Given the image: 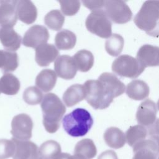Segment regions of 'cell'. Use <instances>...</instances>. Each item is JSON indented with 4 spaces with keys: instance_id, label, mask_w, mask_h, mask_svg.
<instances>
[{
    "instance_id": "obj_25",
    "label": "cell",
    "mask_w": 159,
    "mask_h": 159,
    "mask_svg": "<svg viewBox=\"0 0 159 159\" xmlns=\"http://www.w3.org/2000/svg\"><path fill=\"white\" fill-rule=\"evenodd\" d=\"M19 79L11 73H5L0 78V91L7 95H15L20 89Z\"/></svg>"
},
{
    "instance_id": "obj_4",
    "label": "cell",
    "mask_w": 159,
    "mask_h": 159,
    "mask_svg": "<svg viewBox=\"0 0 159 159\" xmlns=\"http://www.w3.org/2000/svg\"><path fill=\"white\" fill-rule=\"evenodd\" d=\"M159 1H146L135 15L134 22L138 28L147 34L158 35Z\"/></svg>"
},
{
    "instance_id": "obj_8",
    "label": "cell",
    "mask_w": 159,
    "mask_h": 159,
    "mask_svg": "<svg viewBox=\"0 0 159 159\" xmlns=\"http://www.w3.org/2000/svg\"><path fill=\"white\" fill-rule=\"evenodd\" d=\"M33 121L26 114L15 116L11 122V133L13 138L19 140H28L32 137Z\"/></svg>"
},
{
    "instance_id": "obj_13",
    "label": "cell",
    "mask_w": 159,
    "mask_h": 159,
    "mask_svg": "<svg viewBox=\"0 0 159 159\" xmlns=\"http://www.w3.org/2000/svg\"><path fill=\"white\" fill-rule=\"evenodd\" d=\"M11 140L16 146L14 159H42L39 153V148L35 143L29 140H19L14 138H12Z\"/></svg>"
},
{
    "instance_id": "obj_27",
    "label": "cell",
    "mask_w": 159,
    "mask_h": 159,
    "mask_svg": "<svg viewBox=\"0 0 159 159\" xmlns=\"http://www.w3.org/2000/svg\"><path fill=\"white\" fill-rule=\"evenodd\" d=\"M74 153L85 159H92L97 154V149L94 142L89 139H84L79 141L75 145Z\"/></svg>"
},
{
    "instance_id": "obj_36",
    "label": "cell",
    "mask_w": 159,
    "mask_h": 159,
    "mask_svg": "<svg viewBox=\"0 0 159 159\" xmlns=\"http://www.w3.org/2000/svg\"><path fill=\"white\" fill-rule=\"evenodd\" d=\"M98 159H118L116 153L111 150H108L101 153Z\"/></svg>"
},
{
    "instance_id": "obj_20",
    "label": "cell",
    "mask_w": 159,
    "mask_h": 159,
    "mask_svg": "<svg viewBox=\"0 0 159 159\" xmlns=\"http://www.w3.org/2000/svg\"><path fill=\"white\" fill-rule=\"evenodd\" d=\"M86 98L85 88L80 84L68 87L63 95V101L67 107H72Z\"/></svg>"
},
{
    "instance_id": "obj_5",
    "label": "cell",
    "mask_w": 159,
    "mask_h": 159,
    "mask_svg": "<svg viewBox=\"0 0 159 159\" xmlns=\"http://www.w3.org/2000/svg\"><path fill=\"white\" fill-rule=\"evenodd\" d=\"M85 25L88 31L101 38H109L112 35L111 22L102 9L92 11L86 19Z\"/></svg>"
},
{
    "instance_id": "obj_34",
    "label": "cell",
    "mask_w": 159,
    "mask_h": 159,
    "mask_svg": "<svg viewBox=\"0 0 159 159\" xmlns=\"http://www.w3.org/2000/svg\"><path fill=\"white\" fill-rule=\"evenodd\" d=\"M58 2L60 4L62 12L67 16L75 15L80 8L79 1H58Z\"/></svg>"
},
{
    "instance_id": "obj_39",
    "label": "cell",
    "mask_w": 159,
    "mask_h": 159,
    "mask_svg": "<svg viewBox=\"0 0 159 159\" xmlns=\"http://www.w3.org/2000/svg\"><path fill=\"white\" fill-rule=\"evenodd\" d=\"M0 93H1V91H0Z\"/></svg>"
},
{
    "instance_id": "obj_29",
    "label": "cell",
    "mask_w": 159,
    "mask_h": 159,
    "mask_svg": "<svg viewBox=\"0 0 159 159\" xmlns=\"http://www.w3.org/2000/svg\"><path fill=\"white\" fill-rule=\"evenodd\" d=\"M124 45L123 37L119 34H113L106 41L105 49L110 55L116 57L122 52Z\"/></svg>"
},
{
    "instance_id": "obj_32",
    "label": "cell",
    "mask_w": 159,
    "mask_h": 159,
    "mask_svg": "<svg viewBox=\"0 0 159 159\" xmlns=\"http://www.w3.org/2000/svg\"><path fill=\"white\" fill-rule=\"evenodd\" d=\"M23 99L29 105H36L42 101L43 94L37 87L30 86L24 91Z\"/></svg>"
},
{
    "instance_id": "obj_26",
    "label": "cell",
    "mask_w": 159,
    "mask_h": 159,
    "mask_svg": "<svg viewBox=\"0 0 159 159\" xmlns=\"http://www.w3.org/2000/svg\"><path fill=\"white\" fill-rule=\"evenodd\" d=\"M19 65L17 53L0 50V68L2 72L7 73L14 71Z\"/></svg>"
},
{
    "instance_id": "obj_22",
    "label": "cell",
    "mask_w": 159,
    "mask_h": 159,
    "mask_svg": "<svg viewBox=\"0 0 159 159\" xmlns=\"http://www.w3.org/2000/svg\"><path fill=\"white\" fill-rule=\"evenodd\" d=\"M106 143L114 149H119L124 147L125 143V134L119 128L111 127L106 129L104 134Z\"/></svg>"
},
{
    "instance_id": "obj_33",
    "label": "cell",
    "mask_w": 159,
    "mask_h": 159,
    "mask_svg": "<svg viewBox=\"0 0 159 159\" xmlns=\"http://www.w3.org/2000/svg\"><path fill=\"white\" fill-rule=\"evenodd\" d=\"M15 150V143L12 140L0 139V159L13 157Z\"/></svg>"
},
{
    "instance_id": "obj_10",
    "label": "cell",
    "mask_w": 159,
    "mask_h": 159,
    "mask_svg": "<svg viewBox=\"0 0 159 159\" xmlns=\"http://www.w3.org/2000/svg\"><path fill=\"white\" fill-rule=\"evenodd\" d=\"M157 106L151 99H146L138 107L136 113L137 122L143 127L152 125L157 119Z\"/></svg>"
},
{
    "instance_id": "obj_17",
    "label": "cell",
    "mask_w": 159,
    "mask_h": 159,
    "mask_svg": "<svg viewBox=\"0 0 159 159\" xmlns=\"http://www.w3.org/2000/svg\"><path fill=\"white\" fill-rule=\"evenodd\" d=\"M17 18L26 24L34 23L37 17V9L34 4L29 0L17 1L16 4Z\"/></svg>"
},
{
    "instance_id": "obj_2",
    "label": "cell",
    "mask_w": 159,
    "mask_h": 159,
    "mask_svg": "<svg viewBox=\"0 0 159 159\" xmlns=\"http://www.w3.org/2000/svg\"><path fill=\"white\" fill-rule=\"evenodd\" d=\"M43 112V124L50 134L56 132L60 127V121L66 112V107L55 94H45L41 104Z\"/></svg>"
},
{
    "instance_id": "obj_9",
    "label": "cell",
    "mask_w": 159,
    "mask_h": 159,
    "mask_svg": "<svg viewBox=\"0 0 159 159\" xmlns=\"http://www.w3.org/2000/svg\"><path fill=\"white\" fill-rule=\"evenodd\" d=\"M47 29L40 25H34L30 27L24 34L22 39L24 46L36 48L39 45L46 43L49 39Z\"/></svg>"
},
{
    "instance_id": "obj_31",
    "label": "cell",
    "mask_w": 159,
    "mask_h": 159,
    "mask_svg": "<svg viewBox=\"0 0 159 159\" xmlns=\"http://www.w3.org/2000/svg\"><path fill=\"white\" fill-rule=\"evenodd\" d=\"M44 22L50 29L59 30L63 25L65 17L59 10H52L45 15Z\"/></svg>"
},
{
    "instance_id": "obj_11",
    "label": "cell",
    "mask_w": 159,
    "mask_h": 159,
    "mask_svg": "<svg viewBox=\"0 0 159 159\" xmlns=\"http://www.w3.org/2000/svg\"><path fill=\"white\" fill-rule=\"evenodd\" d=\"M132 159H158V142L154 139L142 140L133 147Z\"/></svg>"
},
{
    "instance_id": "obj_24",
    "label": "cell",
    "mask_w": 159,
    "mask_h": 159,
    "mask_svg": "<svg viewBox=\"0 0 159 159\" xmlns=\"http://www.w3.org/2000/svg\"><path fill=\"white\" fill-rule=\"evenodd\" d=\"M72 58L77 70L81 72L88 71L93 66V55L91 52L87 50L78 51Z\"/></svg>"
},
{
    "instance_id": "obj_14",
    "label": "cell",
    "mask_w": 159,
    "mask_h": 159,
    "mask_svg": "<svg viewBox=\"0 0 159 159\" xmlns=\"http://www.w3.org/2000/svg\"><path fill=\"white\" fill-rule=\"evenodd\" d=\"M17 1H0V26L12 28L17 22Z\"/></svg>"
},
{
    "instance_id": "obj_28",
    "label": "cell",
    "mask_w": 159,
    "mask_h": 159,
    "mask_svg": "<svg viewBox=\"0 0 159 159\" xmlns=\"http://www.w3.org/2000/svg\"><path fill=\"white\" fill-rule=\"evenodd\" d=\"M147 136V129L140 125L130 127L125 134V141L130 147H133L136 143L145 140Z\"/></svg>"
},
{
    "instance_id": "obj_38",
    "label": "cell",
    "mask_w": 159,
    "mask_h": 159,
    "mask_svg": "<svg viewBox=\"0 0 159 159\" xmlns=\"http://www.w3.org/2000/svg\"><path fill=\"white\" fill-rule=\"evenodd\" d=\"M68 159H85L84 158H83V157L78 155H70Z\"/></svg>"
},
{
    "instance_id": "obj_3",
    "label": "cell",
    "mask_w": 159,
    "mask_h": 159,
    "mask_svg": "<svg viewBox=\"0 0 159 159\" xmlns=\"http://www.w3.org/2000/svg\"><path fill=\"white\" fill-rule=\"evenodd\" d=\"M93 124V119L91 115L83 108H76L62 119V125L65 132L75 137L85 135Z\"/></svg>"
},
{
    "instance_id": "obj_6",
    "label": "cell",
    "mask_w": 159,
    "mask_h": 159,
    "mask_svg": "<svg viewBox=\"0 0 159 159\" xmlns=\"http://www.w3.org/2000/svg\"><path fill=\"white\" fill-rule=\"evenodd\" d=\"M145 70L137 60L129 55L117 57L112 64V70L116 75L130 78H137Z\"/></svg>"
},
{
    "instance_id": "obj_37",
    "label": "cell",
    "mask_w": 159,
    "mask_h": 159,
    "mask_svg": "<svg viewBox=\"0 0 159 159\" xmlns=\"http://www.w3.org/2000/svg\"><path fill=\"white\" fill-rule=\"evenodd\" d=\"M70 155L67 153H60L53 159H68Z\"/></svg>"
},
{
    "instance_id": "obj_30",
    "label": "cell",
    "mask_w": 159,
    "mask_h": 159,
    "mask_svg": "<svg viewBox=\"0 0 159 159\" xmlns=\"http://www.w3.org/2000/svg\"><path fill=\"white\" fill-rule=\"evenodd\" d=\"M60 153V145L53 140L43 142L39 148V153L42 159H53Z\"/></svg>"
},
{
    "instance_id": "obj_21",
    "label": "cell",
    "mask_w": 159,
    "mask_h": 159,
    "mask_svg": "<svg viewBox=\"0 0 159 159\" xmlns=\"http://www.w3.org/2000/svg\"><path fill=\"white\" fill-rule=\"evenodd\" d=\"M57 75L51 69H44L37 76L35 84L38 88L44 92L50 91L57 82Z\"/></svg>"
},
{
    "instance_id": "obj_7",
    "label": "cell",
    "mask_w": 159,
    "mask_h": 159,
    "mask_svg": "<svg viewBox=\"0 0 159 159\" xmlns=\"http://www.w3.org/2000/svg\"><path fill=\"white\" fill-rule=\"evenodd\" d=\"M104 7L107 16L110 20L116 24H123L132 19V12L128 5L123 1H105Z\"/></svg>"
},
{
    "instance_id": "obj_12",
    "label": "cell",
    "mask_w": 159,
    "mask_h": 159,
    "mask_svg": "<svg viewBox=\"0 0 159 159\" xmlns=\"http://www.w3.org/2000/svg\"><path fill=\"white\" fill-rule=\"evenodd\" d=\"M54 70L57 76L65 80L73 79L77 72L73 58L66 55H60L56 58Z\"/></svg>"
},
{
    "instance_id": "obj_18",
    "label": "cell",
    "mask_w": 159,
    "mask_h": 159,
    "mask_svg": "<svg viewBox=\"0 0 159 159\" xmlns=\"http://www.w3.org/2000/svg\"><path fill=\"white\" fill-rule=\"evenodd\" d=\"M0 41L6 51L15 52L20 47L22 37L13 28L1 27Z\"/></svg>"
},
{
    "instance_id": "obj_35",
    "label": "cell",
    "mask_w": 159,
    "mask_h": 159,
    "mask_svg": "<svg viewBox=\"0 0 159 159\" xmlns=\"http://www.w3.org/2000/svg\"><path fill=\"white\" fill-rule=\"evenodd\" d=\"M82 3L86 7L91 11L101 9L104 6L105 1H82Z\"/></svg>"
},
{
    "instance_id": "obj_16",
    "label": "cell",
    "mask_w": 159,
    "mask_h": 159,
    "mask_svg": "<svg viewBox=\"0 0 159 159\" xmlns=\"http://www.w3.org/2000/svg\"><path fill=\"white\" fill-rule=\"evenodd\" d=\"M59 55V52L53 44L43 43L35 48V59L40 66H46L53 62Z\"/></svg>"
},
{
    "instance_id": "obj_1",
    "label": "cell",
    "mask_w": 159,
    "mask_h": 159,
    "mask_svg": "<svg viewBox=\"0 0 159 159\" xmlns=\"http://www.w3.org/2000/svg\"><path fill=\"white\" fill-rule=\"evenodd\" d=\"M86 99L95 109H104L109 106L114 98L122 94L124 84L114 74L105 72L98 80H89L84 84Z\"/></svg>"
},
{
    "instance_id": "obj_19",
    "label": "cell",
    "mask_w": 159,
    "mask_h": 159,
    "mask_svg": "<svg viewBox=\"0 0 159 159\" xmlns=\"http://www.w3.org/2000/svg\"><path fill=\"white\" fill-rule=\"evenodd\" d=\"M150 89L147 84L140 80H134L130 82L126 87V94L132 99L140 101L147 98Z\"/></svg>"
},
{
    "instance_id": "obj_15",
    "label": "cell",
    "mask_w": 159,
    "mask_h": 159,
    "mask_svg": "<svg viewBox=\"0 0 159 159\" xmlns=\"http://www.w3.org/2000/svg\"><path fill=\"white\" fill-rule=\"evenodd\" d=\"M135 58L145 68L157 66L159 64V48L149 44L143 45L139 49Z\"/></svg>"
},
{
    "instance_id": "obj_23",
    "label": "cell",
    "mask_w": 159,
    "mask_h": 159,
    "mask_svg": "<svg viewBox=\"0 0 159 159\" xmlns=\"http://www.w3.org/2000/svg\"><path fill=\"white\" fill-rule=\"evenodd\" d=\"M76 42V35L67 29L60 30L55 37V45L59 50H71L74 48Z\"/></svg>"
}]
</instances>
